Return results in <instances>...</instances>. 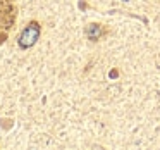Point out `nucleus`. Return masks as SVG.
Listing matches in <instances>:
<instances>
[{"label": "nucleus", "mask_w": 160, "mask_h": 150, "mask_svg": "<svg viewBox=\"0 0 160 150\" xmlns=\"http://www.w3.org/2000/svg\"><path fill=\"white\" fill-rule=\"evenodd\" d=\"M38 38H40V26H38V23H29V24L22 29L21 36H19V45H21L22 49H28V47L35 45Z\"/></svg>", "instance_id": "1"}, {"label": "nucleus", "mask_w": 160, "mask_h": 150, "mask_svg": "<svg viewBox=\"0 0 160 150\" xmlns=\"http://www.w3.org/2000/svg\"><path fill=\"white\" fill-rule=\"evenodd\" d=\"M100 33H102V29H100V26H98V24H90V26H88V29H86V36L90 40H97L98 36H100Z\"/></svg>", "instance_id": "2"}]
</instances>
